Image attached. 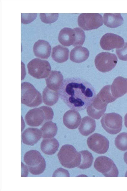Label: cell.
<instances>
[{"instance_id": "obj_1", "label": "cell", "mask_w": 127, "mask_h": 191, "mask_svg": "<svg viewBox=\"0 0 127 191\" xmlns=\"http://www.w3.org/2000/svg\"><path fill=\"white\" fill-rule=\"evenodd\" d=\"M59 93L60 97L70 109L78 111L85 109L96 96L95 89L91 84L76 77L65 79Z\"/></svg>"}, {"instance_id": "obj_2", "label": "cell", "mask_w": 127, "mask_h": 191, "mask_svg": "<svg viewBox=\"0 0 127 191\" xmlns=\"http://www.w3.org/2000/svg\"><path fill=\"white\" fill-rule=\"evenodd\" d=\"M53 116L54 113L51 108L42 106L29 111L25 116V120L29 126L36 127L45 122L51 121Z\"/></svg>"}, {"instance_id": "obj_3", "label": "cell", "mask_w": 127, "mask_h": 191, "mask_svg": "<svg viewBox=\"0 0 127 191\" xmlns=\"http://www.w3.org/2000/svg\"><path fill=\"white\" fill-rule=\"evenodd\" d=\"M57 156L61 164L64 167L72 168L78 166L81 161V156L72 145H63L59 152Z\"/></svg>"}, {"instance_id": "obj_4", "label": "cell", "mask_w": 127, "mask_h": 191, "mask_svg": "<svg viewBox=\"0 0 127 191\" xmlns=\"http://www.w3.org/2000/svg\"><path fill=\"white\" fill-rule=\"evenodd\" d=\"M21 102L30 107H37L42 103L41 95L31 83L23 82L21 84Z\"/></svg>"}, {"instance_id": "obj_5", "label": "cell", "mask_w": 127, "mask_h": 191, "mask_svg": "<svg viewBox=\"0 0 127 191\" xmlns=\"http://www.w3.org/2000/svg\"><path fill=\"white\" fill-rule=\"evenodd\" d=\"M24 160L29 172L33 175L41 174L45 169V160L38 151L31 150L28 151L24 155Z\"/></svg>"}, {"instance_id": "obj_6", "label": "cell", "mask_w": 127, "mask_h": 191, "mask_svg": "<svg viewBox=\"0 0 127 191\" xmlns=\"http://www.w3.org/2000/svg\"><path fill=\"white\" fill-rule=\"evenodd\" d=\"M27 67L29 74L37 79L47 77L51 72V68L48 62L38 58L31 60L28 64Z\"/></svg>"}, {"instance_id": "obj_7", "label": "cell", "mask_w": 127, "mask_h": 191, "mask_svg": "<svg viewBox=\"0 0 127 191\" xmlns=\"http://www.w3.org/2000/svg\"><path fill=\"white\" fill-rule=\"evenodd\" d=\"M100 122L104 129L111 134L118 133L122 129V118L120 115L115 113H105Z\"/></svg>"}, {"instance_id": "obj_8", "label": "cell", "mask_w": 127, "mask_h": 191, "mask_svg": "<svg viewBox=\"0 0 127 191\" xmlns=\"http://www.w3.org/2000/svg\"><path fill=\"white\" fill-rule=\"evenodd\" d=\"M94 167L98 172L105 177H118L119 172L113 161L108 157L104 156L97 157L94 164Z\"/></svg>"}, {"instance_id": "obj_9", "label": "cell", "mask_w": 127, "mask_h": 191, "mask_svg": "<svg viewBox=\"0 0 127 191\" xmlns=\"http://www.w3.org/2000/svg\"><path fill=\"white\" fill-rule=\"evenodd\" d=\"M118 59L114 54L103 52L98 54L95 60L96 68L99 71L105 72L111 70L116 65Z\"/></svg>"}, {"instance_id": "obj_10", "label": "cell", "mask_w": 127, "mask_h": 191, "mask_svg": "<svg viewBox=\"0 0 127 191\" xmlns=\"http://www.w3.org/2000/svg\"><path fill=\"white\" fill-rule=\"evenodd\" d=\"M79 26L85 30L98 28L103 24L102 16L98 13H82L77 20Z\"/></svg>"}, {"instance_id": "obj_11", "label": "cell", "mask_w": 127, "mask_h": 191, "mask_svg": "<svg viewBox=\"0 0 127 191\" xmlns=\"http://www.w3.org/2000/svg\"><path fill=\"white\" fill-rule=\"evenodd\" d=\"M89 148L94 152L99 154L106 153L108 149L109 142L104 136L95 133L89 137L87 140Z\"/></svg>"}, {"instance_id": "obj_12", "label": "cell", "mask_w": 127, "mask_h": 191, "mask_svg": "<svg viewBox=\"0 0 127 191\" xmlns=\"http://www.w3.org/2000/svg\"><path fill=\"white\" fill-rule=\"evenodd\" d=\"M100 46L102 49L109 51L115 48H120L124 44L123 38L119 35L111 33L104 34L101 38L100 42Z\"/></svg>"}, {"instance_id": "obj_13", "label": "cell", "mask_w": 127, "mask_h": 191, "mask_svg": "<svg viewBox=\"0 0 127 191\" xmlns=\"http://www.w3.org/2000/svg\"><path fill=\"white\" fill-rule=\"evenodd\" d=\"M107 104L102 102L97 95L93 101L87 108V114L92 118L98 119L105 112Z\"/></svg>"}, {"instance_id": "obj_14", "label": "cell", "mask_w": 127, "mask_h": 191, "mask_svg": "<svg viewBox=\"0 0 127 191\" xmlns=\"http://www.w3.org/2000/svg\"><path fill=\"white\" fill-rule=\"evenodd\" d=\"M42 136L41 131L36 128L29 127L22 133V138L23 143L26 145L33 146L40 140Z\"/></svg>"}, {"instance_id": "obj_15", "label": "cell", "mask_w": 127, "mask_h": 191, "mask_svg": "<svg viewBox=\"0 0 127 191\" xmlns=\"http://www.w3.org/2000/svg\"><path fill=\"white\" fill-rule=\"evenodd\" d=\"M110 90L113 96L116 99L127 92V81L126 78L118 76L114 79L111 85Z\"/></svg>"}, {"instance_id": "obj_16", "label": "cell", "mask_w": 127, "mask_h": 191, "mask_svg": "<svg viewBox=\"0 0 127 191\" xmlns=\"http://www.w3.org/2000/svg\"><path fill=\"white\" fill-rule=\"evenodd\" d=\"M51 48L47 41L39 40L34 44L33 51L35 56L40 58L47 59L50 56Z\"/></svg>"}, {"instance_id": "obj_17", "label": "cell", "mask_w": 127, "mask_h": 191, "mask_svg": "<svg viewBox=\"0 0 127 191\" xmlns=\"http://www.w3.org/2000/svg\"><path fill=\"white\" fill-rule=\"evenodd\" d=\"M81 118L79 113L74 110H70L64 114L63 122L67 128L71 129L77 128L79 125Z\"/></svg>"}, {"instance_id": "obj_18", "label": "cell", "mask_w": 127, "mask_h": 191, "mask_svg": "<svg viewBox=\"0 0 127 191\" xmlns=\"http://www.w3.org/2000/svg\"><path fill=\"white\" fill-rule=\"evenodd\" d=\"M63 79V76L60 71L52 70L45 79L47 86L51 90L58 91Z\"/></svg>"}, {"instance_id": "obj_19", "label": "cell", "mask_w": 127, "mask_h": 191, "mask_svg": "<svg viewBox=\"0 0 127 191\" xmlns=\"http://www.w3.org/2000/svg\"><path fill=\"white\" fill-rule=\"evenodd\" d=\"M75 37V32L73 29L64 27L60 32L58 40L60 43L62 45L69 46L74 43Z\"/></svg>"}, {"instance_id": "obj_20", "label": "cell", "mask_w": 127, "mask_h": 191, "mask_svg": "<svg viewBox=\"0 0 127 191\" xmlns=\"http://www.w3.org/2000/svg\"><path fill=\"white\" fill-rule=\"evenodd\" d=\"M89 55V52L87 48L81 46H77L71 50L70 58L73 62L80 63L86 60Z\"/></svg>"}, {"instance_id": "obj_21", "label": "cell", "mask_w": 127, "mask_h": 191, "mask_svg": "<svg viewBox=\"0 0 127 191\" xmlns=\"http://www.w3.org/2000/svg\"><path fill=\"white\" fill-rule=\"evenodd\" d=\"M69 53V51L67 48L58 45L53 48L51 56L54 61L62 63L68 60Z\"/></svg>"}, {"instance_id": "obj_22", "label": "cell", "mask_w": 127, "mask_h": 191, "mask_svg": "<svg viewBox=\"0 0 127 191\" xmlns=\"http://www.w3.org/2000/svg\"><path fill=\"white\" fill-rule=\"evenodd\" d=\"M123 18L120 13H105L103 16V22L106 26L115 28L122 24Z\"/></svg>"}, {"instance_id": "obj_23", "label": "cell", "mask_w": 127, "mask_h": 191, "mask_svg": "<svg viewBox=\"0 0 127 191\" xmlns=\"http://www.w3.org/2000/svg\"><path fill=\"white\" fill-rule=\"evenodd\" d=\"M95 127V120L86 116L82 118L78 129L79 132L82 135L87 136L94 132Z\"/></svg>"}, {"instance_id": "obj_24", "label": "cell", "mask_w": 127, "mask_h": 191, "mask_svg": "<svg viewBox=\"0 0 127 191\" xmlns=\"http://www.w3.org/2000/svg\"><path fill=\"white\" fill-rule=\"evenodd\" d=\"M59 146V143L56 138H47L42 140L40 144V148L44 154L51 155L56 152Z\"/></svg>"}, {"instance_id": "obj_25", "label": "cell", "mask_w": 127, "mask_h": 191, "mask_svg": "<svg viewBox=\"0 0 127 191\" xmlns=\"http://www.w3.org/2000/svg\"><path fill=\"white\" fill-rule=\"evenodd\" d=\"M59 96L58 91L51 90L46 86L42 92L43 102L47 105L52 106L58 101Z\"/></svg>"}, {"instance_id": "obj_26", "label": "cell", "mask_w": 127, "mask_h": 191, "mask_svg": "<svg viewBox=\"0 0 127 191\" xmlns=\"http://www.w3.org/2000/svg\"><path fill=\"white\" fill-rule=\"evenodd\" d=\"M42 137L44 138L54 137L56 135L58 128L56 124L52 121L45 122L41 128Z\"/></svg>"}, {"instance_id": "obj_27", "label": "cell", "mask_w": 127, "mask_h": 191, "mask_svg": "<svg viewBox=\"0 0 127 191\" xmlns=\"http://www.w3.org/2000/svg\"><path fill=\"white\" fill-rule=\"evenodd\" d=\"M81 156V161L79 165L77 167L82 169H85L90 167L92 165L93 157L92 154L87 150L80 151Z\"/></svg>"}, {"instance_id": "obj_28", "label": "cell", "mask_w": 127, "mask_h": 191, "mask_svg": "<svg viewBox=\"0 0 127 191\" xmlns=\"http://www.w3.org/2000/svg\"><path fill=\"white\" fill-rule=\"evenodd\" d=\"M111 85H108L104 86L97 94L102 102L107 104L114 102L116 99L112 95Z\"/></svg>"}, {"instance_id": "obj_29", "label": "cell", "mask_w": 127, "mask_h": 191, "mask_svg": "<svg viewBox=\"0 0 127 191\" xmlns=\"http://www.w3.org/2000/svg\"><path fill=\"white\" fill-rule=\"evenodd\" d=\"M115 145L119 150H127V133L123 132L118 134L115 140Z\"/></svg>"}, {"instance_id": "obj_30", "label": "cell", "mask_w": 127, "mask_h": 191, "mask_svg": "<svg viewBox=\"0 0 127 191\" xmlns=\"http://www.w3.org/2000/svg\"><path fill=\"white\" fill-rule=\"evenodd\" d=\"M73 29L75 32L76 37L75 41L72 45L74 46H76L82 45L85 38L84 32L79 28H75Z\"/></svg>"}, {"instance_id": "obj_31", "label": "cell", "mask_w": 127, "mask_h": 191, "mask_svg": "<svg viewBox=\"0 0 127 191\" xmlns=\"http://www.w3.org/2000/svg\"><path fill=\"white\" fill-rule=\"evenodd\" d=\"M40 18L41 21L45 23L51 24L54 22L58 19V13H40Z\"/></svg>"}, {"instance_id": "obj_32", "label": "cell", "mask_w": 127, "mask_h": 191, "mask_svg": "<svg viewBox=\"0 0 127 191\" xmlns=\"http://www.w3.org/2000/svg\"><path fill=\"white\" fill-rule=\"evenodd\" d=\"M37 16L36 13L21 14V22L24 24H27L34 21Z\"/></svg>"}, {"instance_id": "obj_33", "label": "cell", "mask_w": 127, "mask_h": 191, "mask_svg": "<svg viewBox=\"0 0 127 191\" xmlns=\"http://www.w3.org/2000/svg\"><path fill=\"white\" fill-rule=\"evenodd\" d=\"M116 53L119 59L127 61V43H125L121 48L116 49Z\"/></svg>"}, {"instance_id": "obj_34", "label": "cell", "mask_w": 127, "mask_h": 191, "mask_svg": "<svg viewBox=\"0 0 127 191\" xmlns=\"http://www.w3.org/2000/svg\"><path fill=\"white\" fill-rule=\"evenodd\" d=\"M70 177L68 171L63 168H59L56 170L53 173L52 177Z\"/></svg>"}, {"instance_id": "obj_35", "label": "cell", "mask_w": 127, "mask_h": 191, "mask_svg": "<svg viewBox=\"0 0 127 191\" xmlns=\"http://www.w3.org/2000/svg\"><path fill=\"white\" fill-rule=\"evenodd\" d=\"M124 124L126 127L127 128V113L126 114L124 117Z\"/></svg>"}, {"instance_id": "obj_36", "label": "cell", "mask_w": 127, "mask_h": 191, "mask_svg": "<svg viewBox=\"0 0 127 191\" xmlns=\"http://www.w3.org/2000/svg\"><path fill=\"white\" fill-rule=\"evenodd\" d=\"M124 160L125 162L127 164V151L124 154Z\"/></svg>"}, {"instance_id": "obj_37", "label": "cell", "mask_w": 127, "mask_h": 191, "mask_svg": "<svg viewBox=\"0 0 127 191\" xmlns=\"http://www.w3.org/2000/svg\"><path fill=\"white\" fill-rule=\"evenodd\" d=\"M125 177H127V171L126 172V174H125Z\"/></svg>"}, {"instance_id": "obj_38", "label": "cell", "mask_w": 127, "mask_h": 191, "mask_svg": "<svg viewBox=\"0 0 127 191\" xmlns=\"http://www.w3.org/2000/svg\"><path fill=\"white\" fill-rule=\"evenodd\" d=\"M126 79H127V78H126Z\"/></svg>"}]
</instances>
